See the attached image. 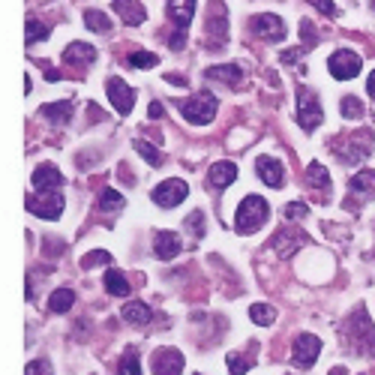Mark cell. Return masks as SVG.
<instances>
[{"label": "cell", "mask_w": 375, "mask_h": 375, "mask_svg": "<svg viewBox=\"0 0 375 375\" xmlns=\"http://www.w3.org/2000/svg\"><path fill=\"white\" fill-rule=\"evenodd\" d=\"M267 201L262 195H247L240 201V207H237V216H235V232L237 235H255L258 228H262L267 222Z\"/></svg>", "instance_id": "obj_1"}, {"label": "cell", "mask_w": 375, "mask_h": 375, "mask_svg": "<svg viewBox=\"0 0 375 375\" xmlns=\"http://www.w3.org/2000/svg\"><path fill=\"white\" fill-rule=\"evenodd\" d=\"M345 342L354 354H366V349L375 351V327L364 309H354V315L345 322Z\"/></svg>", "instance_id": "obj_2"}, {"label": "cell", "mask_w": 375, "mask_h": 375, "mask_svg": "<svg viewBox=\"0 0 375 375\" xmlns=\"http://www.w3.org/2000/svg\"><path fill=\"white\" fill-rule=\"evenodd\" d=\"M178 108H180V114H183V118L190 120V123L207 126V123L216 118V111H220V99L205 91V93H198V96H192V99H180Z\"/></svg>", "instance_id": "obj_3"}, {"label": "cell", "mask_w": 375, "mask_h": 375, "mask_svg": "<svg viewBox=\"0 0 375 375\" xmlns=\"http://www.w3.org/2000/svg\"><path fill=\"white\" fill-rule=\"evenodd\" d=\"M168 19L171 24H175V34H171L168 39V46L180 51L183 48V42H186V31H190V21L195 16V0H168Z\"/></svg>", "instance_id": "obj_4"}, {"label": "cell", "mask_w": 375, "mask_h": 375, "mask_svg": "<svg viewBox=\"0 0 375 375\" xmlns=\"http://www.w3.org/2000/svg\"><path fill=\"white\" fill-rule=\"evenodd\" d=\"M324 118V111H322V103H319V96H315V91L309 88H300L297 91V123L304 133H312L315 126L322 123Z\"/></svg>", "instance_id": "obj_5"}, {"label": "cell", "mask_w": 375, "mask_h": 375, "mask_svg": "<svg viewBox=\"0 0 375 375\" xmlns=\"http://www.w3.org/2000/svg\"><path fill=\"white\" fill-rule=\"evenodd\" d=\"M27 210L39 216V220H57L63 213V195L57 190L34 192V195H27Z\"/></svg>", "instance_id": "obj_6"}, {"label": "cell", "mask_w": 375, "mask_h": 375, "mask_svg": "<svg viewBox=\"0 0 375 375\" xmlns=\"http://www.w3.org/2000/svg\"><path fill=\"white\" fill-rule=\"evenodd\" d=\"M327 69H330V76H334V78L351 81V78L360 76V69H364V61H360L354 51L339 48V51H334V54L327 57Z\"/></svg>", "instance_id": "obj_7"}, {"label": "cell", "mask_w": 375, "mask_h": 375, "mask_svg": "<svg viewBox=\"0 0 375 375\" xmlns=\"http://www.w3.org/2000/svg\"><path fill=\"white\" fill-rule=\"evenodd\" d=\"M319 354H322V339L315 337V334H300V337L294 339V349H292L294 366L309 369L315 360H319Z\"/></svg>", "instance_id": "obj_8"}, {"label": "cell", "mask_w": 375, "mask_h": 375, "mask_svg": "<svg viewBox=\"0 0 375 375\" xmlns=\"http://www.w3.org/2000/svg\"><path fill=\"white\" fill-rule=\"evenodd\" d=\"M250 31L262 39H273V42H282L285 39V24L279 16H270V12H262V16H252L250 19Z\"/></svg>", "instance_id": "obj_9"}, {"label": "cell", "mask_w": 375, "mask_h": 375, "mask_svg": "<svg viewBox=\"0 0 375 375\" xmlns=\"http://www.w3.org/2000/svg\"><path fill=\"white\" fill-rule=\"evenodd\" d=\"M186 195H190V186H186L183 180H178V178L163 180V183L153 190V201H156L160 207H178Z\"/></svg>", "instance_id": "obj_10"}, {"label": "cell", "mask_w": 375, "mask_h": 375, "mask_svg": "<svg viewBox=\"0 0 375 375\" xmlns=\"http://www.w3.org/2000/svg\"><path fill=\"white\" fill-rule=\"evenodd\" d=\"M106 91H108L111 106L118 108V114H129V111L135 108V93H133V88H129V84H126L123 78L111 76L108 84H106Z\"/></svg>", "instance_id": "obj_11"}, {"label": "cell", "mask_w": 375, "mask_h": 375, "mask_svg": "<svg viewBox=\"0 0 375 375\" xmlns=\"http://www.w3.org/2000/svg\"><path fill=\"white\" fill-rule=\"evenodd\" d=\"M228 39V21H225V6L213 4L207 16V48H220Z\"/></svg>", "instance_id": "obj_12"}, {"label": "cell", "mask_w": 375, "mask_h": 375, "mask_svg": "<svg viewBox=\"0 0 375 375\" xmlns=\"http://www.w3.org/2000/svg\"><path fill=\"white\" fill-rule=\"evenodd\" d=\"M183 364H186V360H183V354L178 349H160L153 354L150 369H153V375H180Z\"/></svg>", "instance_id": "obj_13"}, {"label": "cell", "mask_w": 375, "mask_h": 375, "mask_svg": "<svg viewBox=\"0 0 375 375\" xmlns=\"http://www.w3.org/2000/svg\"><path fill=\"white\" fill-rule=\"evenodd\" d=\"M307 240L309 237L300 232V228H282V232H277V237H273V250H277L279 258H292Z\"/></svg>", "instance_id": "obj_14"}, {"label": "cell", "mask_w": 375, "mask_h": 375, "mask_svg": "<svg viewBox=\"0 0 375 375\" xmlns=\"http://www.w3.org/2000/svg\"><path fill=\"white\" fill-rule=\"evenodd\" d=\"M349 144H351V150H345V153H339L345 163H364L366 156L372 153V133L369 129H364V133H354L351 138H349Z\"/></svg>", "instance_id": "obj_15"}, {"label": "cell", "mask_w": 375, "mask_h": 375, "mask_svg": "<svg viewBox=\"0 0 375 375\" xmlns=\"http://www.w3.org/2000/svg\"><path fill=\"white\" fill-rule=\"evenodd\" d=\"M255 171H258V178H262V183H267L270 190H279L282 186V163L273 160V156H258Z\"/></svg>", "instance_id": "obj_16"}, {"label": "cell", "mask_w": 375, "mask_h": 375, "mask_svg": "<svg viewBox=\"0 0 375 375\" xmlns=\"http://www.w3.org/2000/svg\"><path fill=\"white\" fill-rule=\"evenodd\" d=\"M31 183H34V190L36 192H46V190H54V186H61L63 183V175L57 171L54 165H36L34 168V175H31Z\"/></svg>", "instance_id": "obj_17"}, {"label": "cell", "mask_w": 375, "mask_h": 375, "mask_svg": "<svg viewBox=\"0 0 375 375\" xmlns=\"http://www.w3.org/2000/svg\"><path fill=\"white\" fill-rule=\"evenodd\" d=\"M96 57H99V51H96V46H91V42H69L66 51H63V61L78 63V66H91Z\"/></svg>", "instance_id": "obj_18"}, {"label": "cell", "mask_w": 375, "mask_h": 375, "mask_svg": "<svg viewBox=\"0 0 375 375\" xmlns=\"http://www.w3.org/2000/svg\"><path fill=\"white\" fill-rule=\"evenodd\" d=\"M153 252H156V258H163V262H171V258L180 252V237L175 232H156Z\"/></svg>", "instance_id": "obj_19"}, {"label": "cell", "mask_w": 375, "mask_h": 375, "mask_svg": "<svg viewBox=\"0 0 375 375\" xmlns=\"http://www.w3.org/2000/svg\"><path fill=\"white\" fill-rule=\"evenodd\" d=\"M114 12H118V16L126 24H133V27L144 24V19H148V9H144L138 0H114Z\"/></svg>", "instance_id": "obj_20"}, {"label": "cell", "mask_w": 375, "mask_h": 375, "mask_svg": "<svg viewBox=\"0 0 375 375\" xmlns=\"http://www.w3.org/2000/svg\"><path fill=\"white\" fill-rule=\"evenodd\" d=\"M235 180H237V165L235 163L222 160V163L210 165V183L216 186V190H225V186H232Z\"/></svg>", "instance_id": "obj_21"}, {"label": "cell", "mask_w": 375, "mask_h": 375, "mask_svg": "<svg viewBox=\"0 0 375 375\" xmlns=\"http://www.w3.org/2000/svg\"><path fill=\"white\" fill-rule=\"evenodd\" d=\"M207 78L237 88V84L243 81V69H240L237 63H220V66H210V69H207Z\"/></svg>", "instance_id": "obj_22"}, {"label": "cell", "mask_w": 375, "mask_h": 375, "mask_svg": "<svg viewBox=\"0 0 375 375\" xmlns=\"http://www.w3.org/2000/svg\"><path fill=\"white\" fill-rule=\"evenodd\" d=\"M120 315L129 324H148L153 319V309L148 304H141V300H129V304H123Z\"/></svg>", "instance_id": "obj_23"}, {"label": "cell", "mask_w": 375, "mask_h": 375, "mask_svg": "<svg viewBox=\"0 0 375 375\" xmlns=\"http://www.w3.org/2000/svg\"><path fill=\"white\" fill-rule=\"evenodd\" d=\"M106 292L108 294H114V297H129V292H133V285H129V279H126V273H120L118 267H111L108 273H106Z\"/></svg>", "instance_id": "obj_24"}, {"label": "cell", "mask_w": 375, "mask_h": 375, "mask_svg": "<svg viewBox=\"0 0 375 375\" xmlns=\"http://www.w3.org/2000/svg\"><path fill=\"white\" fill-rule=\"evenodd\" d=\"M39 114L46 120H51L54 126H63V123H69V118H72V103L66 99V103H54V106H42L39 108Z\"/></svg>", "instance_id": "obj_25"}, {"label": "cell", "mask_w": 375, "mask_h": 375, "mask_svg": "<svg viewBox=\"0 0 375 375\" xmlns=\"http://www.w3.org/2000/svg\"><path fill=\"white\" fill-rule=\"evenodd\" d=\"M307 183L312 186L315 192L322 190V192L327 195V192H330V175H327V168L319 165V163H309V165H307Z\"/></svg>", "instance_id": "obj_26"}, {"label": "cell", "mask_w": 375, "mask_h": 375, "mask_svg": "<svg viewBox=\"0 0 375 375\" xmlns=\"http://www.w3.org/2000/svg\"><path fill=\"white\" fill-rule=\"evenodd\" d=\"M72 304H76V292H72V288H57V292L48 297V309L57 312V315L69 312Z\"/></svg>", "instance_id": "obj_27"}, {"label": "cell", "mask_w": 375, "mask_h": 375, "mask_svg": "<svg viewBox=\"0 0 375 375\" xmlns=\"http://www.w3.org/2000/svg\"><path fill=\"white\" fill-rule=\"evenodd\" d=\"M351 190L357 195H366V198H375V171L364 168V171H357V175L351 178Z\"/></svg>", "instance_id": "obj_28"}, {"label": "cell", "mask_w": 375, "mask_h": 375, "mask_svg": "<svg viewBox=\"0 0 375 375\" xmlns=\"http://www.w3.org/2000/svg\"><path fill=\"white\" fill-rule=\"evenodd\" d=\"M123 207H126V198L118 190H103V195H99V210L103 213H120Z\"/></svg>", "instance_id": "obj_29"}, {"label": "cell", "mask_w": 375, "mask_h": 375, "mask_svg": "<svg viewBox=\"0 0 375 375\" xmlns=\"http://www.w3.org/2000/svg\"><path fill=\"white\" fill-rule=\"evenodd\" d=\"M84 24H88V31H93V34H108L111 31L108 16H106V12H99V9H88V12H84Z\"/></svg>", "instance_id": "obj_30"}, {"label": "cell", "mask_w": 375, "mask_h": 375, "mask_svg": "<svg viewBox=\"0 0 375 375\" xmlns=\"http://www.w3.org/2000/svg\"><path fill=\"white\" fill-rule=\"evenodd\" d=\"M339 114L342 118H349V120H360L364 118V103L354 96V93H349V96H342V103H339Z\"/></svg>", "instance_id": "obj_31"}, {"label": "cell", "mask_w": 375, "mask_h": 375, "mask_svg": "<svg viewBox=\"0 0 375 375\" xmlns=\"http://www.w3.org/2000/svg\"><path fill=\"white\" fill-rule=\"evenodd\" d=\"M118 375H141V364H138V351L126 349L120 364H118Z\"/></svg>", "instance_id": "obj_32"}, {"label": "cell", "mask_w": 375, "mask_h": 375, "mask_svg": "<svg viewBox=\"0 0 375 375\" xmlns=\"http://www.w3.org/2000/svg\"><path fill=\"white\" fill-rule=\"evenodd\" d=\"M156 63H160V57H156L153 51H135V54L126 57V66L129 69H150Z\"/></svg>", "instance_id": "obj_33"}, {"label": "cell", "mask_w": 375, "mask_h": 375, "mask_svg": "<svg viewBox=\"0 0 375 375\" xmlns=\"http://www.w3.org/2000/svg\"><path fill=\"white\" fill-rule=\"evenodd\" d=\"M133 148H135V150L141 153V160L148 163L150 168H156V165L163 163V156H160V150H156L153 144H148V141H141V138H135V141H133Z\"/></svg>", "instance_id": "obj_34"}, {"label": "cell", "mask_w": 375, "mask_h": 375, "mask_svg": "<svg viewBox=\"0 0 375 375\" xmlns=\"http://www.w3.org/2000/svg\"><path fill=\"white\" fill-rule=\"evenodd\" d=\"M250 319H252L255 324L267 327V324H273V322H277V312H273V307H267V304H252V309H250Z\"/></svg>", "instance_id": "obj_35"}, {"label": "cell", "mask_w": 375, "mask_h": 375, "mask_svg": "<svg viewBox=\"0 0 375 375\" xmlns=\"http://www.w3.org/2000/svg\"><path fill=\"white\" fill-rule=\"evenodd\" d=\"M24 39H27V46H36V42H42V39H48V27L42 24V21H36V19H31V21H27Z\"/></svg>", "instance_id": "obj_36"}, {"label": "cell", "mask_w": 375, "mask_h": 375, "mask_svg": "<svg viewBox=\"0 0 375 375\" xmlns=\"http://www.w3.org/2000/svg\"><path fill=\"white\" fill-rule=\"evenodd\" d=\"M99 264H111V255L103 252V250H93V252H88V255L81 258V267H84V270H93V267H99Z\"/></svg>", "instance_id": "obj_37"}, {"label": "cell", "mask_w": 375, "mask_h": 375, "mask_svg": "<svg viewBox=\"0 0 375 375\" xmlns=\"http://www.w3.org/2000/svg\"><path fill=\"white\" fill-rule=\"evenodd\" d=\"M225 360H228V372L232 375H247L252 369V360H247L243 354H228Z\"/></svg>", "instance_id": "obj_38"}, {"label": "cell", "mask_w": 375, "mask_h": 375, "mask_svg": "<svg viewBox=\"0 0 375 375\" xmlns=\"http://www.w3.org/2000/svg\"><path fill=\"white\" fill-rule=\"evenodd\" d=\"M186 228H190L195 237H205V213H201V210H192L190 216H186Z\"/></svg>", "instance_id": "obj_39"}, {"label": "cell", "mask_w": 375, "mask_h": 375, "mask_svg": "<svg viewBox=\"0 0 375 375\" xmlns=\"http://www.w3.org/2000/svg\"><path fill=\"white\" fill-rule=\"evenodd\" d=\"M307 213H309V207L304 205V201H292V205H285V220H292V222H300Z\"/></svg>", "instance_id": "obj_40"}, {"label": "cell", "mask_w": 375, "mask_h": 375, "mask_svg": "<svg viewBox=\"0 0 375 375\" xmlns=\"http://www.w3.org/2000/svg\"><path fill=\"white\" fill-rule=\"evenodd\" d=\"M24 375H54L51 360H46V357L31 360V364H27V372H24Z\"/></svg>", "instance_id": "obj_41"}, {"label": "cell", "mask_w": 375, "mask_h": 375, "mask_svg": "<svg viewBox=\"0 0 375 375\" xmlns=\"http://www.w3.org/2000/svg\"><path fill=\"white\" fill-rule=\"evenodd\" d=\"M309 4H312L315 9H319V12H322V16H330V19H334V16H337V12H339V9L334 6V4H330V0H309Z\"/></svg>", "instance_id": "obj_42"}, {"label": "cell", "mask_w": 375, "mask_h": 375, "mask_svg": "<svg viewBox=\"0 0 375 375\" xmlns=\"http://www.w3.org/2000/svg\"><path fill=\"white\" fill-rule=\"evenodd\" d=\"M148 118H150V120H160V118H163V103H150V106H148Z\"/></svg>", "instance_id": "obj_43"}, {"label": "cell", "mask_w": 375, "mask_h": 375, "mask_svg": "<svg viewBox=\"0 0 375 375\" xmlns=\"http://www.w3.org/2000/svg\"><path fill=\"white\" fill-rule=\"evenodd\" d=\"M366 93H369V96L375 99V69L369 72V78H366Z\"/></svg>", "instance_id": "obj_44"}, {"label": "cell", "mask_w": 375, "mask_h": 375, "mask_svg": "<svg viewBox=\"0 0 375 375\" xmlns=\"http://www.w3.org/2000/svg\"><path fill=\"white\" fill-rule=\"evenodd\" d=\"M165 81H171V84H186L183 76H165Z\"/></svg>", "instance_id": "obj_45"}, {"label": "cell", "mask_w": 375, "mask_h": 375, "mask_svg": "<svg viewBox=\"0 0 375 375\" xmlns=\"http://www.w3.org/2000/svg\"><path fill=\"white\" fill-rule=\"evenodd\" d=\"M46 78H48V81H61V72H54V69H48V72H46Z\"/></svg>", "instance_id": "obj_46"}, {"label": "cell", "mask_w": 375, "mask_h": 375, "mask_svg": "<svg viewBox=\"0 0 375 375\" xmlns=\"http://www.w3.org/2000/svg\"><path fill=\"white\" fill-rule=\"evenodd\" d=\"M327 375H349V372H345V366H334V369H330Z\"/></svg>", "instance_id": "obj_47"}, {"label": "cell", "mask_w": 375, "mask_h": 375, "mask_svg": "<svg viewBox=\"0 0 375 375\" xmlns=\"http://www.w3.org/2000/svg\"><path fill=\"white\" fill-rule=\"evenodd\" d=\"M372 9H375V0H372Z\"/></svg>", "instance_id": "obj_48"}, {"label": "cell", "mask_w": 375, "mask_h": 375, "mask_svg": "<svg viewBox=\"0 0 375 375\" xmlns=\"http://www.w3.org/2000/svg\"><path fill=\"white\" fill-rule=\"evenodd\" d=\"M195 375H198V372H195Z\"/></svg>", "instance_id": "obj_49"}]
</instances>
